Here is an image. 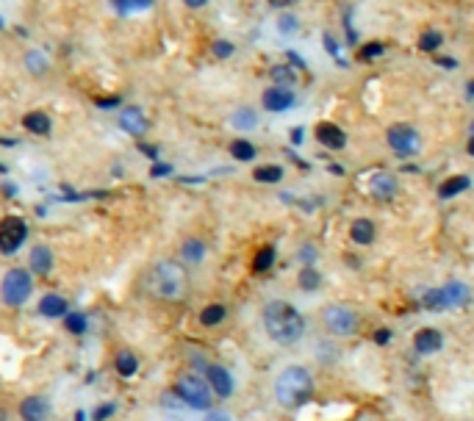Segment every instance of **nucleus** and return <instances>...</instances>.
I'll list each match as a JSON object with an SVG mask.
<instances>
[{
  "instance_id": "f257e3e1",
  "label": "nucleus",
  "mask_w": 474,
  "mask_h": 421,
  "mask_svg": "<svg viewBox=\"0 0 474 421\" xmlns=\"http://www.w3.org/2000/svg\"><path fill=\"white\" fill-rule=\"evenodd\" d=\"M261 322H264V330H267L269 341H275L281 346H294L305 335L303 313L292 302H286V300L267 302L264 311H261Z\"/></svg>"
},
{
  "instance_id": "f03ea898",
  "label": "nucleus",
  "mask_w": 474,
  "mask_h": 421,
  "mask_svg": "<svg viewBox=\"0 0 474 421\" xmlns=\"http://www.w3.org/2000/svg\"><path fill=\"white\" fill-rule=\"evenodd\" d=\"M275 399L286 410H300L314 399V377L305 366H289L275 380Z\"/></svg>"
},
{
  "instance_id": "7ed1b4c3",
  "label": "nucleus",
  "mask_w": 474,
  "mask_h": 421,
  "mask_svg": "<svg viewBox=\"0 0 474 421\" xmlns=\"http://www.w3.org/2000/svg\"><path fill=\"white\" fill-rule=\"evenodd\" d=\"M186 269L178 261H158L150 272V288L161 300H180L186 291Z\"/></svg>"
},
{
  "instance_id": "20e7f679",
  "label": "nucleus",
  "mask_w": 474,
  "mask_h": 421,
  "mask_svg": "<svg viewBox=\"0 0 474 421\" xmlns=\"http://www.w3.org/2000/svg\"><path fill=\"white\" fill-rule=\"evenodd\" d=\"M34 294V277L28 269L23 266H15L3 275L0 280V300H3L9 308H20L28 302V297Z\"/></svg>"
},
{
  "instance_id": "39448f33",
  "label": "nucleus",
  "mask_w": 474,
  "mask_h": 421,
  "mask_svg": "<svg viewBox=\"0 0 474 421\" xmlns=\"http://www.w3.org/2000/svg\"><path fill=\"white\" fill-rule=\"evenodd\" d=\"M175 393L180 396L183 404L194 407V410H211L214 402V391L208 388V382L197 374H180L175 380Z\"/></svg>"
},
{
  "instance_id": "423d86ee",
  "label": "nucleus",
  "mask_w": 474,
  "mask_h": 421,
  "mask_svg": "<svg viewBox=\"0 0 474 421\" xmlns=\"http://www.w3.org/2000/svg\"><path fill=\"white\" fill-rule=\"evenodd\" d=\"M322 322H325V330L336 338H350L361 327V316L350 305H328L322 313Z\"/></svg>"
},
{
  "instance_id": "0eeeda50",
  "label": "nucleus",
  "mask_w": 474,
  "mask_h": 421,
  "mask_svg": "<svg viewBox=\"0 0 474 421\" xmlns=\"http://www.w3.org/2000/svg\"><path fill=\"white\" fill-rule=\"evenodd\" d=\"M386 141H388V147H391V153H394L397 158H413V155L421 150V136H419V130H416L413 125H408V122L391 125V128L386 130Z\"/></svg>"
},
{
  "instance_id": "6e6552de",
  "label": "nucleus",
  "mask_w": 474,
  "mask_h": 421,
  "mask_svg": "<svg viewBox=\"0 0 474 421\" xmlns=\"http://www.w3.org/2000/svg\"><path fill=\"white\" fill-rule=\"evenodd\" d=\"M28 239V225L20 217L0 219V255H15Z\"/></svg>"
},
{
  "instance_id": "1a4fd4ad",
  "label": "nucleus",
  "mask_w": 474,
  "mask_h": 421,
  "mask_svg": "<svg viewBox=\"0 0 474 421\" xmlns=\"http://www.w3.org/2000/svg\"><path fill=\"white\" fill-rule=\"evenodd\" d=\"M205 382L214 391V396H219V399H230L233 391H236V382H233L230 371L225 366H219V363H208L205 366Z\"/></svg>"
},
{
  "instance_id": "9d476101",
  "label": "nucleus",
  "mask_w": 474,
  "mask_h": 421,
  "mask_svg": "<svg viewBox=\"0 0 474 421\" xmlns=\"http://www.w3.org/2000/svg\"><path fill=\"white\" fill-rule=\"evenodd\" d=\"M397 188H399V183L391 172H375L369 180V194L377 202H391L397 197Z\"/></svg>"
},
{
  "instance_id": "9b49d317",
  "label": "nucleus",
  "mask_w": 474,
  "mask_h": 421,
  "mask_svg": "<svg viewBox=\"0 0 474 421\" xmlns=\"http://www.w3.org/2000/svg\"><path fill=\"white\" fill-rule=\"evenodd\" d=\"M441 346H444L441 330H435V327H419V330L413 333V349H416L419 355H435Z\"/></svg>"
},
{
  "instance_id": "f8f14e48",
  "label": "nucleus",
  "mask_w": 474,
  "mask_h": 421,
  "mask_svg": "<svg viewBox=\"0 0 474 421\" xmlns=\"http://www.w3.org/2000/svg\"><path fill=\"white\" fill-rule=\"evenodd\" d=\"M316 141L328 150H344L347 147V133L336 122H319L316 125Z\"/></svg>"
},
{
  "instance_id": "ddd939ff",
  "label": "nucleus",
  "mask_w": 474,
  "mask_h": 421,
  "mask_svg": "<svg viewBox=\"0 0 474 421\" xmlns=\"http://www.w3.org/2000/svg\"><path fill=\"white\" fill-rule=\"evenodd\" d=\"M20 418L23 421H48L50 418V402L45 396H26L20 402Z\"/></svg>"
},
{
  "instance_id": "4468645a",
  "label": "nucleus",
  "mask_w": 474,
  "mask_h": 421,
  "mask_svg": "<svg viewBox=\"0 0 474 421\" xmlns=\"http://www.w3.org/2000/svg\"><path fill=\"white\" fill-rule=\"evenodd\" d=\"M261 100H264V108H267V111H275V114L289 111V108L294 106V95H292L289 89H281V86H269V89L261 95Z\"/></svg>"
},
{
  "instance_id": "2eb2a0df",
  "label": "nucleus",
  "mask_w": 474,
  "mask_h": 421,
  "mask_svg": "<svg viewBox=\"0 0 474 421\" xmlns=\"http://www.w3.org/2000/svg\"><path fill=\"white\" fill-rule=\"evenodd\" d=\"M120 125H122V130H125V133H131V136H144V133H147V128H150V122H147L144 111H142V108H136V106H131V108H125V111L120 114Z\"/></svg>"
},
{
  "instance_id": "dca6fc26",
  "label": "nucleus",
  "mask_w": 474,
  "mask_h": 421,
  "mask_svg": "<svg viewBox=\"0 0 474 421\" xmlns=\"http://www.w3.org/2000/svg\"><path fill=\"white\" fill-rule=\"evenodd\" d=\"M375 236H377V228H375V222H372L369 217H358V219L350 225V239H352L355 244H361V247H369V244L375 242Z\"/></svg>"
},
{
  "instance_id": "f3484780",
  "label": "nucleus",
  "mask_w": 474,
  "mask_h": 421,
  "mask_svg": "<svg viewBox=\"0 0 474 421\" xmlns=\"http://www.w3.org/2000/svg\"><path fill=\"white\" fill-rule=\"evenodd\" d=\"M441 291H444V297H446V305H449V308H466V305H468V300H471L468 286H466V283H460V280H449Z\"/></svg>"
},
{
  "instance_id": "a211bd4d",
  "label": "nucleus",
  "mask_w": 474,
  "mask_h": 421,
  "mask_svg": "<svg viewBox=\"0 0 474 421\" xmlns=\"http://www.w3.org/2000/svg\"><path fill=\"white\" fill-rule=\"evenodd\" d=\"M39 313L48 319H64L70 313V308H67V300L61 294H45L39 300Z\"/></svg>"
},
{
  "instance_id": "6ab92c4d",
  "label": "nucleus",
  "mask_w": 474,
  "mask_h": 421,
  "mask_svg": "<svg viewBox=\"0 0 474 421\" xmlns=\"http://www.w3.org/2000/svg\"><path fill=\"white\" fill-rule=\"evenodd\" d=\"M23 128L28 133H34V136H48L53 130V122H50V117L45 111H28L23 117Z\"/></svg>"
},
{
  "instance_id": "aec40b11",
  "label": "nucleus",
  "mask_w": 474,
  "mask_h": 421,
  "mask_svg": "<svg viewBox=\"0 0 474 421\" xmlns=\"http://www.w3.org/2000/svg\"><path fill=\"white\" fill-rule=\"evenodd\" d=\"M466 188H471V177H468V175H452V177H446V180L438 186V197H441V199H452V197L463 194Z\"/></svg>"
},
{
  "instance_id": "412c9836",
  "label": "nucleus",
  "mask_w": 474,
  "mask_h": 421,
  "mask_svg": "<svg viewBox=\"0 0 474 421\" xmlns=\"http://www.w3.org/2000/svg\"><path fill=\"white\" fill-rule=\"evenodd\" d=\"M50 269H53V253H50V247H45V244L34 247L31 250V272L39 275V277H45V275H50Z\"/></svg>"
},
{
  "instance_id": "4be33fe9",
  "label": "nucleus",
  "mask_w": 474,
  "mask_h": 421,
  "mask_svg": "<svg viewBox=\"0 0 474 421\" xmlns=\"http://www.w3.org/2000/svg\"><path fill=\"white\" fill-rule=\"evenodd\" d=\"M275 261H278V250H275L272 244H267V247H261V250L253 255L250 269H253L256 275H264V272H269V269L275 266Z\"/></svg>"
},
{
  "instance_id": "5701e85b",
  "label": "nucleus",
  "mask_w": 474,
  "mask_h": 421,
  "mask_svg": "<svg viewBox=\"0 0 474 421\" xmlns=\"http://www.w3.org/2000/svg\"><path fill=\"white\" fill-rule=\"evenodd\" d=\"M114 369H117L120 377H133V374L139 371V358H136L131 349H120V352L114 355Z\"/></svg>"
},
{
  "instance_id": "b1692460",
  "label": "nucleus",
  "mask_w": 474,
  "mask_h": 421,
  "mask_svg": "<svg viewBox=\"0 0 474 421\" xmlns=\"http://www.w3.org/2000/svg\"><path fill=\"white\" fill-rule=\"evenodd\" d=\"M225 319H227V308L219 305V302H211V305H205L200 311V324L202 327H219Z\"/></svg>"
},
{
  "instance_id": "393cba45",
  "label": "nucleus",
  "mask_w": 474,
  "mask_h": 421,
  "mask_svg": "<svg viewBox=\"0 0 474 421\" xmlns=\"http://www.w3.org/2000/svg\"><path fill=\"white\" fill-rule=\"evenodd\" d=\"M180 258H183L186 264H200V261L205 258V244H202L200 239H186V242L180 244Z\"/></svg>"
},
{
  "instance_id": "a878e982",
  "label": "nucleus",
  "mask_w": 474,
  "mask_h": 421,
  "mask_svg": "<svg viewBox=\"0 0 474 421\" xmlns=\"http://www.w3.org/2000/svg\"><path fill=\"white\" fill-rule=\"evenodd\" d=\"M297 286H300L303 291H308V294L319 291V286H322V275H319V269H314V266H303V269H300V275H297Z\"/></svg>"
},
{
  "instance_id": "bb28decb",
  "label": "nucleus",
  "mask_w": 474,
  "mask_h": 421,
  "mask_svg": "<svg viewBox=\"0 0 474 421\" xmlns=\"http://www.w3.org/2000/svg\"><path fill=\"white\" fill-rule=\"evenodd\" d=\"M253 180H258V183H281L283 180V166H278V164H264V166H256L253 169Z\"/></svg>"
},
{
  "instance_id": "cd10ccee",
  "label": "nucleus",
  "mask_w": 474,
  "mask_h": 421,
  "mask_svg": "<svg viewBox=\"0 0 474 421\" xmlns=\"http://www.w3.org/2000/svg\"><path fill=\"white\" fill-rule=\"evenodd\" d=\"M230 125L233 128H239V130H253L256 125H258V114L253 111V108H239V111H233V117H230Z\"/></svg>"
},
{
  "instance_id": "c85d7f7f",
  "label": "nucleus",
  "mask_w": 474,
  "mask_h": 421,
  "mask_svg": "<svg viewBox=\"0 0 474 421\" xmlns=\"http://www.w3.org/2000/svg\"><path fill=\"white\" fill-rule=\"evenodd\" d=\"M421 308H427V311H433V313L449 311L446 297H444V291H441V288H430V291H424V294H421Z\"/></svg>"
},
{
  "instance_id": "c756f323",
  "label": "nucleus",
  "mask_w": 474,
  "mask_h": 421,
  "mask_svg": "<svg viewBox=\"0 0 474 421\" xmlns=\"http://www.w3.org/2000/svg\"><path fill=\"white\" fill-rule=\"evenodd\" d=\"M230 155H233L236 161H253V158L258 155V150H256V144L247 141V139H236V141H230Z\"/></svg>"
},
{
  "instance_id": "7c9ffc66",
  "label": "nucleus",
  "mask_w": 474,
  "mask_h": 421,
  "mask_svg": "<svg viewBox=\"0 0 474 421\" xmlns=\"http://www.w3.org/2000/svg\"><path fill=\"white\" fill-rule=\"evenodd\" d=\"M269 78L275 81V86L286 89V86H292V84L297 81V72H294L289 64H275V67L269 70Z\"/></svg>"
},
{
  "instance_id": "2f4dec72",
  "label": "nucleus",
  "mask_w": 474,
  "mask_h": 421,
  "mask_svg": "<svg viewBox=\"0 0 474 421\" xmlns=\"http://www.w3.org/2000/svg\"><path fill=\"white\" fill-rule=\"evenodd\" d=\"M441 45H444V34L435 31V28H427V31L419 37V50H421V53H435Z\"/></svg>"
},
{
  "instance_id": "473e14b6",
  "label": "nucleus",
  "mask_w": 474,
  "mask_h": 421,
  "mask_svg": "<svg viewBox=\"0 0 474 421\" xmlns=\"http://www.w3.org/2000/svg\"><path fill=\"white\" fill-rule=\"evenodd\" d=\"M64 330H67V333H73V335H84V333H86V316H84V313L70 311V313L64 316Z\"/></svg>"
},
{
  "instance_id": "72a5a7b5",
  "label": "nucleus",
  "mask_w": 474,
  "mask_h": 421,
  "mask_svg": "<svg viewBox=\"0 0 474 421\" xmlns=\"http://www.w3.org/2000/svg\"><path fill=\"white\" fill-rule=\"evenodd\" d=\"M380 56H386V45H383V42H366V45L358 50V59H361V61H375V59H380Z\"/></svg>"
},
{
  "instance_id": "f704fd0d",
  "label": "nucleus",
  "mask_w": 474,
  "mask_h": 421,
  "mask_svg": "<svg viewBox=\"0 0 474 421\" xmlns=\"http://www.w3.org/2000/svg\"><path fill=\"white\" fill-rule=\"evenodd\" d=\"M26 64H28V70H31L34 75H42V72L48 70V59H45L39 50H31V53L26 56Z\"/></svg>"
},
{
  "instance_id": "c9c22d12",
  "label": "nucleus",
  "mask_w": 474,
  "mask_h": 421,
  "mask_svg": "<svg viewBox=\"0 0 474 421\" xmlns=\"http://www.w3.org/2000/svg\"><path fill=\"white\" fill-rule=\"evenodd\" d=\"M297 258L303 261V266H314V261L319 258V250H316V244H303V247L297 250Z\"/></svg>"
},
{
  "instance_id": "e433bc0d",
  "label": "nucleus",
  "mask_w": 474,
  "mask_h": 421,
  "mask_svg": "<svg viewBox=\"0 0 474 421\" xmlns=\"http://www.w3.org/2000/svg\"><path fill=\"white\" fill-rule=\"evenodd\" d=\"M233 50H236V48H233L227 39L214 42V56H216V59H230V56H233Z\"/></svg>"
},
{
  "instance_id": "4c0bfd02",
  "label": "nucleus",
  "mask_w": 474,
  "mask_h": 421,
  "mask_svg": "<svg viewBox=\"0 0 474 421\" xmlns=\"http://www.w3.org/2000/svg\"><path fill=\"white\" fill-rule=\"evenodd\" d=\"M278 26H281V34H286V37H289V34H294V31L300 28V23H297V20L292 17V14H283Z\"/></svg>"
},
{
  "instance_id": "58836bf2",
  "label": "nucleus",
  "mask_w": 474,
  "mask_h": 421,
  "mask_svg": "<svg viewBox=\"0 0 474 421\" xmlns=\"http://www.w3.org/2000/svg\"><path fill=\"white\" fill-rule=\"evenodd\" d=\"M372 341H375L377 346H388V344H391V330H388V327H377V330L372 333Z\"/></svg>"
},
{
  "instance_id": "ea45409f",
  "label": "nucleus",
  "mask_w": 474,
  "mask_h": 421,
  "mask_svg": "<svg viewBox=\"0 0 474 421\" xmlns=\"http://www.w3.org/2000/svg\"><path fill=\"white\" fill-rule=\"evenodd\" d=\"M111 415H114V404H100L97 413L92 415V421H106V418H111Z\"/></svg>"
},
{
  "instance_id": "a19ab883",
  "label": "nucleus",
  "mask_w": 474,
  "mask_h": 421,
  "mask_svg": "<svg viewBox=\"0 0 474 421\" xmlns=\"http://www.w3.org/2000/svg\"><path fill=\"white\" fill-rule=\"evenodd\" d=\"M150 175H153V177H164V175H172V166H169V164H155V166L150 169Z\"/></svg>"
},
{
  "instance_id": "79ce46f5",
  "label": "nucleus",
  "mask_w": 474,
  "mask_h": 421,
  "mask_svg": "<svg viewBox=\"0 0 474 421\" xmlns=\"http://www.w3.org/2000/svg\"><path fill=\"white\" fill-rule=\"evenodd\" d=\"M267 3H269L272 9H292V6L300 3V0H267Z\"/></svg>"
},
{
  "instance_id": "37998d69",
  "label": "nucleus",
  "mask_w": 474,
  "mask_h": 421,
  "mask_svg": "<svg viewBox=\"0 0 474 421\" xmlns=\"http://www.w3.org/2000/svg\"><path fill=\"white\" fill-rule=\"evenodd\" d=\"M325 48H328V53L339 61V48H336V42H333V37H330V34H325Z\"/></svg>"
},
{
  "instance_id": "c03bdc74",
  "label": "nucleus",
  "mask_w": 474,
  "mask_h": 421,
  "mask_svg": "<svg viewBox=\"0 0 474 421\" xmlns=\"http://www.w3.org/2000/svg\"><path fill=\"white\" fill-rule=\"evenodd\" d=\"M111 3L117 6L120 14H128V12H131V0H111Z\"/></svg>"
},
{
  "instance_id": "a18cd8bd",
  "label": "nucleus",
  "mask_w": 474,
  "mask_h": 421,
  "mask_svg": "<svg viewBox=\"0 0 474 421\" xmlns=\"http://www.w3.org/2000/svg\"><path fill=\"white\" fill-rule=\"evenodd\" d=\"M286 56H289V61H292V64H297V67H300V70H305V61H303V59H300V53H297V50H289V53H286Z\"/></svg>"
},
{
  "instance_id": "49530a36",
  "label": "nucleus",
  "mask_w": 474,
  "mask_h": 421,
  "mask_svg": "<svg viewBox=\"0 0 474 421\" xmlns=\"http://www.w3.org/2000/svg\"><path fill=\"white\" fill-rule=\"evenodd\" d=\"M153 3H155V0H131V9H147Z\"/></svg>"
},
{
  "instance_id": "de8ad7c7",
  "label": "nucleus",
  "mask_w": 474,
  "mask_h": 421,
  "mask_svg": "<svg viewBox=\"0 0 474 421\" xmlns=\"http://www.w3.org/2000/svg\"><path fill=\"white\" fill-rule=\"evenodd\" d=\"M97 106H108V108H114V106H120V97H103V100H97Z\"/></svg>"
},
{
  "instance_id": "09e8293b",
  "label": "nucleus",
  "mask_w": 474,
  "mask_h": 421,
  "mask_svg": "<svg viewBox=\"0 0 474 421\" xmlns=\"http://www.w3.org/2000/svg\"><path fill=\"white\" fill-rule=\"evenodd\" d=\"M183 3H186L189 9H202V6L208 3V0H183Z\"/></svg>"
},
{
  "instance_id": "8fccbe9b",
  "label": "nucleus",
  "mask_w": 474,
  "mask_h": 421,
  "mask_svg": "<svg viewBox=\"0 0 474 421\" xmlns=\"http://www.w3.org/2000/svg\"><path fill=\"white\" fill-rule=\"evenodd\" d=\"M435 61H438L441 67H446V70H455V67H457V61H455V59H435Z\"/></svg>"
},
{
  "instance_id": "3c124183",
  "label": "nucleus",
  "mask_w": 474,
  "mask_h": 421,
  "mask_svg": "<svg viewBox=\"0 0 474 421\" xmlns=\"http://www.w3.org/2000/svg\"><path fill=\"white\" fill-rule=\"evenodd\" d=\"M289 136H292V141H294V144H300V141H303V128H292V133H289Z\"/></svg>"
},
{
  "instance_id": "603ef678",
  "label": "nucleus",
  "mask_w": 474,
  "mask_h": 421,
  "mask_svg": "<svg viewBox=\"0 0 474 421\" xmlns=\"http://www.w3.org/2000/svg\"><path fill=\"white\" fill-rule=\"evenodd\" d=\"M205 421H230V418H227V415H222V413H211Z\"/></svg>"
},
{
  "instance_id": "864d4df0",
  "label": "nucleus",
  "mask_w": 474,
  "mask_h": 421,
  "mask_svg": "<svg viewBox=\"0 0 474 421\" xmlns=\"http://www.w3.org/2000/svg\"><path fill=\"white\" fill-rule=\"evenodd\" d=\"M139 150H142V153H147V155H153V158H155V153H158L155 147H147V144H139Z\"/></svg>"
},
{
  "instance_id": "5fc2aeb1",
  "label": "nucleus",
  "mask_w": 474,
  "mask_h": 421,
  "mask_svg": "<svg viewBox=\"0 0 474 421\" xmlns=\"http://www.w3.org/2000/svg\"><path fill=\"white\" fill-rule=\"evenodd\" d=\"M330 172H333V175H344V166H341V164H330Z\"/></svg>"
},
{
  "instance_id": "6e6d98bb",
  "label": "nucleus",
  "mask_w": 474,
  "mask_h": 421,
  "mask_svg": "<svg viewBox=\"0 0 474 421\" xmlns=\"http://www.w3.org/2000/svg\"><path fill=\"white\" fill-rule=\"evenodd\" d=\"M466 97H468V100L474 97V81H468V84H466Z\"/></svg>"
},
{
  "instance_id": "4d7b16f0",
  "label": "nucleus",
  "mask_w": 474,
  "mask_h": 421,
  "mask_svg": "<svg viewBox=\"0 0 474 421\" xmlns=\"http://www.w3.org/2000/svg\"><path fill=\"white\" fill-rule=\"evenodd\" d=\"M466 153L474 158V136H468V147H466Z\"/></svg>"
},
{
  "instance_id": "13d9d810",
  "label": "nucleus",
  "mask_w": 474,
  "mask_h": 421,
  "mask_svg": "<svg viewBox=\"0 0 474 421\" xmlns=\"http://www.w3.org/2000/svg\"><path fill=\"white\" fill-rule=\"evenodd\" d=\"M0 421H9V410L3 404H0Z\"/></svg>"
},
{
  "instance_id": "bf43d9fd",
  "label": "nucleus",
  "mask_w": 474,
  "mask_h": 421,
  "mask_svg": "<svg viewBox=\"0 0 474 421\" xmlns=\"http://www.w3.org/2000/svg\"><path fill=\"white\" fill-rule=\"evenodd\" d=\"M468 133H471V136H474V122H471V125H468Z\"/></svg>"
},
{
  "instance_id": "052dcab7",
  "label": "nucleus",
  "mask_w": 474,
  "mask_h": 421,
  "mask_svg": "<svg viewBox=\"0 0 474 421\" xmlns=\"http://www.w3.org/2000/svg\"><path fill=\"white\" fill-rule=\"evenodd\" d=\"M0 28H3V20H0Z\"/></svg>"
}]
</instances>
